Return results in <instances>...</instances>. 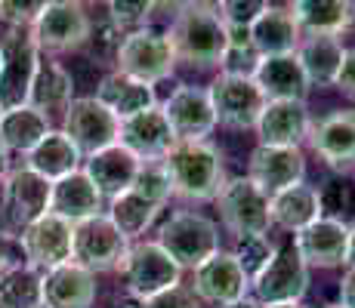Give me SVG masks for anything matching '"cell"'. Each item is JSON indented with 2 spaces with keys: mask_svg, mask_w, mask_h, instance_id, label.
<instances>
[{
  "mask_svg": "<svg viewBox=\"0 0 355 308\" xmlns=\"http://www.w3.org/2000/svg\"><path fill=\"white\" fill-rule=\"evenodd\" d=\"M167 40L176 62L192 68H216L229 50V34L220 10L207 3H180L170 19Z\"/></svg>",
  "mask_w": 355,
  "mask_h": 308,
  "instance_id": "obj_1",
  "label": "cell"
},
{
  "mask_svg": "<svg viewBox=\"0 0 355 308\" xmlns=\"http://www.w3.org/2000/svg\"><path fill=\"white\" fill-rule=\"evenodd\" d=\"M170 191L186 201H214L226 185L223 154L210 142H176L161 161Z\"/></svg>",
  "mask_w": 355,
  "mask_h": 308,
  "instance_id": "obj_2",
  "label": "cell"
},
{
  "mask_svg": "<svg viewBox=\"0 0 355 308\" xmlns=\"http://www.w3.org/2000/svg\"><path fill=\"white\" fill-rule=\"evenodd\" d=\"M155 244H158L180 269L195 271V269H201L210 256L220 253V228H216L214 219L180 210V213H173L170 219H164Z\"/></svg>",
  "mask_w": 355,
  "mask_h": 308,
  "instance_id": "obj_3",
  "label": "cell"
},
{
  "mask_svg": "<svg viewBox=\"0 0 355 308\" xmlns=\"http://www.w3.org/2000/svg\"><path fill=\"white\" fill-rule=\"evenodd\" d=\"M176 53L170 46L167 34L155 28L133 31L121 40L118 53H114V71L127 74V78L139 80V84H161L173 74Z\"/></svg>",
  "mask_w": 355,
  "mask_h": 308,
  "instance_id": "obj_4",
  "label": "cell"
},
{
  "mask_svg": "<svg viewBox=\"0 0 355 308\" xmlns=\"http://www.w3.org/2000/svg\"><path fill=\"white\" fill-rule=\"evenodd\" d=\"M118 271L124 275L127 293L133 299H139V302H148V299L180 287L182 278V269L155 241L130 246Z\"/></svg>",
  "mask_w": 355,
  "mask_h": 308,
  "instance_id": "obj_5",
  "label": "cell"
},
{
  "mask_svg": "<svg viewBox=\"0 0 355 308\" xmlns=\"http://www.w3.org/2000/svg\"><path fill=\"white\" fill-rule=\"evenodd\" d=\"M3 50V71H0V108L28 105L34 74L40 65V50L31 37V28H10L0 40Z\"/></svg>",
  "mask_w": 355,
  "mask_h": 308,
  "instance_id": "obj_6",
  "label": "cell"
},
{
  "mask_svg": "<svg viewBox=\"0 0 355 308\" xmlns=\"http://www.w3.org/2000/svg\"><path fill=\"white\" fill-rule=\"evenodd\" d=\"M62 133L74 142L80 157H93L118 145L121 120L108 111L96 96H78L62 111Z\"/></svg>",
  "mask_w": 355,
  "mask_h": 308,
  "instance_id": "obj_7",
  "label": "cell"
},
{
  "mask_svg": "<svg viewBox=\"0 0 355 308\" xmlns=\"http://www.w3.org/2000/svg\"><path fill=\"white\" fill-rule=\"evenodd\" d=\"M250 290L257 296L254 302H259L263 308L300 302L306 296V290H309V265L300 259L293 241L284 246H275L272 262L250 280Z\"/></svg>",
  "mask_w": 355,
  "mask_h": 308,
  "instance_id": "obj_8",
  "label": "cell"
},
{
  "mask_svg": "<svg viewBox=\"0 0 355 308\" xmlns=\"http://www.w3.org/2000/svg\"><path fill=\"white\" fill-rule=\"evenodd\" d=\"M216 203H220L223 225H226L238 241H241V237H263L266 231L272 228L269 197H266L248 176L226 179L223 191L216 194Z\"/></svg>",
  "mask_w": 355,
  "mask_h": 308,
  "instance_id": "obj_9",
  "label": "cell"
},
{
  "mask_svg": "<svg viewBox=\"0 0 355 308\" xmlns=\"http://www.w3.org/2000/svg\"><path fill=\"white\" fill-rule=\"evenodd\" d=\"M90 31L93 22L87 16L84 3H74V0H50L37 16V22L31 25L34 44H37V50L46 53L78 50L90 40Z\"/></svg>",
  "mask_w": 355,
  "mask_h": 308,
  "instance_id": "obj_10",
  "label": "cell"
},
{
  "mask_svg": "<svg viewBox=\"0 0 355 308\" xmlns=\"http://www.w3.org/2000/svg\"><path fill=\"white\" fill-rule=\"evenodd\" d=\"M130 250V241L112 225L108 216H93L74 225V250L71 262H78L87 271H114L121 269Z\"/></svg>",
  "mask_w": 355,
  "mask_h": 308,
  "instance_id": "obj_11",
  "label": "cell"
},
{
  "mask_svg": "<svg viewBox=\"0 0 355 308\" xmlns=\"http://www.w3.org/2000/svg\"><path fill=\"white\" fill-rule=\"evenodd\" d=\"M210 105H214L216 123L232 129H257L259 114L266 108V96L259 93L254 78L244 74H220L207 87Z\"/></svg>",
  "mask_w": 355,
  "mask_h": 308,
  "instance_id": "obj_12",
  "label": "cell"
},
{
  "mask_svg": "<svg viewBox=\"0 0 355 308\" xmlns=\"http://www.w3.org/2000/svg\"><path fill=\"white\" fill-rule=\"evenodd\" d=\"M19 244H22L25 262H28L31 269H37L40 275H46V271L71 262L74 225L53 216V213H46V216H40L37 222H31L28 228H22Z\"/></svg>",
  "mask_w": 355,
  "mask_h": 308,
  "instance_id": "obj_13",
  "label": "cell"
},
{
  "mask_svg": "<svg viewBox=\"0 0 355 308\" xmlns=\"http://www.w3.org/2000/svg\"><path fill=\"white\" fill-rule=\"evenodd\" d=\"M250 280L238 265L235 253L220 250L216 256H210L201 269H195V287L192 293L198 302H210L216 308H232L248 299Z\"/></svg>",
  "mask_w": 355,
  "mask_h": 308,
  "instance_id": "obj_14",
  "label": "cell"
},
{
  "mask_svg": "<svg viewBox=\"0 0 355 308\" xmlns=\"http://www.w3.org/2000/svg\"><path fill=\"white\" fill-rule=\"evenodd\" d=\"M161 111L173 129L176 142H207V136L216 127L214 105H210V96L204 87H176L170 99L161 105Z\"/></svg>",
  "mask_w": 355,
  "mask_h": 308,
  "instance_id": "obj_15",
  "label": "cell"
},
{
  "mask_svg": "<svg viewBox=\"0 0 355 308\" xmlns=\"http://www.w3.org/2000/svg\"><path fill=\"white\" fill-rule=\"evenodd\" d=\"M50 191L53 182H46L44 176H37L28 167L10 170V176L3 179V201L0 210L10 219L12 228H28L31 222H37L40 216L50 213Z\"/></svg>",
  "mask_w": 355,
  "mask_h": 308,
  "instance_id": "obj_16",
  "label": "cell"
},
{
  "mask_svg": "<svg viewBox=\"0 0 355 308\" xmlns=\"http://www.w3.org/2000/svg\"><path fill=\"white\" fill-rule=\"evenodd\" d=\"M306 176V157L300 148H275V145H257L248 161V179L263 191L266 197H275L282 191L303 185Z\"/></svg>",
  "mask_w": 355,
  "mask_h": 308,
  "instance_id": "obj_17",
  "label": "cell"
},
{
  "mask_svg": "<svg viewBox=\"0 0 355 308\" xmlns=\"http://www.w3.org/2000/svg\"><path fill=\"white\" fill-rule=\"evenodd\" d=\"M118 142L133 152L142 163H161L167 152L176 145V136L170 129L167 118H164L161 105L148 108V111L136 114L130 120H121V136Z\"/></svg>",
  "mask_w": 355,
  "mask_h": 308,
  "instance_id": "obj_18",
  "label": "cell"
},
{
  "mask_svg": "<svg viewBox=\"0 0 355 308\" xmlns=\"http://www.w3.org/2000/svg\"><path fill=\"white\" fill-rule=\"evenodd\" d=\"M309 145L327 167H355V108H340V111H331L318 123H312Z\"/></svg>",
  "mask_w": 355,
  "mask_h": 308,
  "instance_id": "obj_19",
  "label": "cell"
},
{
  "mask_svg": "<svg viewBox=\"0 0 355 308\" xmlns=\"http://www.w3.org/2000/svg\"><path fill=\"white\" fill-rule=\"evenodd\" d=\"M346 241H349V225L340 219L322 216L312 222L309 228L293 235V246H297L300 259L315 269H337L346 262Z\"/></svg>",
  "mask_w": 355,
  "mask_h": 308,
  "instance_id": "obj_20",
  "label": "cell"
},
{
  "mask_svg": "<svg viewBox=\"0 0 355 308\" xmlns=\"http://www.w3.org/2000/svg\"><path fill=\"white\" fill-rule=\"evenodd\" d=\"M142 167H146V163H142L133 152H127L121 142L84 161L87 179L96 185L99 194L108 197V201L133 188L136 179H139V173H142Z\"/></svg>",
  "mask_w": 355,
  "mask_h": 308,
  "instance_id": "obj_21",
  "label": "cell"
},
{
  "mask_svg": "<svg viewBox=\"0 0 355 308\" xmlns=\"http://www.w3.org/2000/svg\"><path fill=\"white\" fill-rule=\"evenodd\" d=\"M309 129L312 118L306 102H266L257 123L259 145L275 148H300V142L309 139Z\"/></svg>",
  "mask_w": 355,
  "mask_h": 308,
  "instance_id": "obj_22",
  "label": "cell"
},
{
  "mask_svg": "<svg viewBox=\"0 0 355 308\" xmlns=\"http://www.w3.org/2000/svg\"><path fill=\"white\" fill-rule=\"evenodd\" d=\"M300 37H303V31H300L288 6H266L250 25V44H254L259 59L293 56L300 50Z\"/></svg>",
  "mask_w": 355,
  "mask_h": 308,
  "instance_id": "obj_23",
  "label": "cell"
},
{
  "mask_svg": "<svg viewBox=\"0 0 355 308\" xmlns=\"http://www.w3.org/2000/svg\"><path fill=\"white\" fill-rule=\"evenodd\" d=\"M44 308H93L96 302V275L65 262L44 275Z\"/></svg>",
  "mask_w": 355,
  "mask_h": 308,
  "instance_id": "obj_24",
  "label": "cell"
},
{
  "mask_svg": "<svg viewBox=\"0 0 355 308\" xmlns=\"http://www.w3.org/2000/svg\"><path fill=\"white\" fill-rule=\"evenodd\" d=\"M254 84L266 96V102H306V93H309V80H306L297 53L293 56L259 59Z\"/></svg>",
  "mask_w": 355,
  "mask_h": 308,
  "instance_id": "obj_25",
  "label": "cell"
},
{
  "mask_svg": "<svg viewBox=\"0 0 355 308\" xmlns=\"http://www.w3.org/2000/svg\"><path fill=\"white\" fill-rule=\"evenodd\" d=\"M50 213L65 219V222H71V225L102 213V194H99L96 185L87 179L84 170L65 176V179H59V182H53Z\"/></svg>",
  "mask_w": 355,
  "mask_h": 308,
  "instance_id": "obj_26",
  "label": "cell"
},
{
  "mask_svg": "<svg viewBox=\"0 0 355 308\" xmlns=\"http://www.w3.org/2000/svg\"><path fill=\"white\" fill-rule=\"evenodd\" d=\"M288 10L309 37H340L355 22V3L349 0H297Z\"/></svg>",
  "mask_w": 355,
  "mask_h": 308,
  "instance_id": "obj_27",
  "label": "cell"
},
{
  "mask_svg": "<svg viewBox=\"0 0 355 308\" xmlns=\"http://www.w3.org/2000/svg\"><path fill=\"white\" fill-rule=\"evenodd\" d=\"M269 216H272V225L297 235V231L309 228L312 222H318L324 216L322 191L312 188V185H293V188L282 191V194L269 197Z\"/></svg>",
  "mask_w": 355,
  "mask_h": 308,
  "instance_id": "obj_28",
  "label": "cell"
},
{
  "mask_svg": "<svg viewBox=\"0 0 355 308\" xmlns=\"http://www.w3.org/2000/svg\"><path fill=\"white\" fill-rule=\"evenodd\" d=\"M96 99L118 120H130V118H136V114H142V111H148V108L158 105V99H155V87L139 84V80L127 78V74H118V71L105 74V78L99 80Z\"/></svg>",
  "mask_w": 355,
  "mask_h": 308,
  "instance_id": "obj_29",
  "label": "cell"
},
{
  "mask_svg": "<svg viewBox=\"0 0 355 308\" xmlns=\"http://www.w3.org/2000/svg\"><path fill=\"white\" fill-rule=\"evenodd\" d=\"M25 157H28L25 167L34 170L37 176H44L46 182H59V179H65V176L78 173L80 161H84L80 152L74 148V142L68 139L62 129H50V133L44 136V142Z\"/></svg>",
  "mask_w": 355,
  "mask_h": 308,
  "instance_id": "obj_30",
  "label": "cell"
},
{
  "mask_svg": "<svg viewBox=\"0 0 355 308\" xmlns=\"http://www.w3.org/2000/svg\"><path fill=\"white\" fill-rule=\"evenodd\" d=\"M346 46L340 37H306L300 40L297 59L303 65V74L309 87H331L343 65Z\"/></svg>",
  "mask_w": 355,
  "mask_h": 308,
  "instance_id": "obj_31",
  "label": "cell"
},
{
  "mask_svg": "<svg viewBox=\"0 0 355 308\" xmlns=\"http://www.w3.org/2000/svg\"><path fill=\"white\" fill-rule=\"evenodd\" d=\"M50 133V118L40 114L37 108L22 105V108H10L0 118V145L6 152H19V154H31L34 148L44 142V136Z\"/></svg>",
  "mask_w": 355,
  "mask_h": 308,
  "instance_id": "obj_32",
  "label": "cell"
},
{
  "mask_svg": "<svg viewBox=\"0 0 355 308\" xmlns=\"http://www.w3.org/2000/svg\"><path fill=\"white\" fill-rule=\"evenodd\" d=\"M74 99V78L65 71L59 62H40L37 74H34L28 105L37 108L40 114L50 118V111H65Z\"/></svg>",
  "mask_w": 355,
  "mask_h": 308,
  "instance_id": "obj_33",
  "label": "cell"
},
{
  "mask_svg": "<svg viewBox=\"0 0 355 308\" xmlns=\"http://www.w3.org/2000/svg\"><path fill=\"white\" fill-rule=\"evenodd\" d=\"M161 210L164 207H161V203H155L152 197H146L142 191L130 188V191H124V194L112 197L105 216L112 219V225L127 237V241H133V237L146 235V231L152 228Z\"/></svg>",
  "mask_w": 355,
  "mask_h": 308,
  "instance_id": "obj_34",
  "label": "cell"
},
{
  "mask_svg": "<svg viewBox=\"0 0 355 308\" xmlns=\"http://www.w3.org/2000/svg\"><path fill=\"white\" fill-rule=\"evenodd\" d=\"M44 275L31 265L0 278V308H44Z\"/></svg>",
  "mask_w": 355,
  "mask_h": 308,
  "instance_id": "obj_35",
  "label": "cell"
},
{
  "mask_svg": "<svg viewBox=\"0 0 355 308\" xmlns=\"http://www.w3.org/2000/svg\"><path fill=\"white\" fill-rule=\"evenodd\" d=\"M152 19H155V3H148V0H136V3H130V0H112L108 3V22L124 37L133 31H142Z\"/></svg>",
  "mask_w": 355,
  "mask_h": 308,
  "instance_id": "obj_36",
  "label": "cell"
},
{
  "mask_svg": "<svg viewBox=\"0 0 355 308\" xmlns=\"http://www.w3.org/2000/svg\"><path fill=\"white\" fill-rule=\"evenodd\" d=\"M272 256H275V244L266 235L263 237H241L235 246V259H238V265H241V271L248 275V280H254L259 271L272 262Z\"/></svg>",
  "mask_w": 355,
  "mask_h": 308,
  "instance_id": "obj_37",
  "label": "cell"
},
{
  "mask_svg": "<svg viewBox=\"0 0 355 308\" xmlns=\"http://www.w3.org/2000/svg\"><path fill=\"white\" fill-rule=\"evenodd\" d=\"M44 6L46 0H0V22L10 28H31Z\"/></svg>",
  "mask_w": 355,
  "mask_h": 308,
  "instance_id": "obj_38",
  "label": "cell"
},
{
  "mask_svg": "<svg viewBox=\"0 0 355 308\" xmlns=\"http://www.w3.org/2000/svg\"><path fill=\"white\" fill-rule=\"evenodd\" d=\"M266 6L269 3H263V0H226V3H220L216 10H220V16L226 25H244V28H250L254 19L266 10Z\"/></svg>",
  "mask_w": 355,
  "mask_h": 308,
  "instance_id": "obj_39",
  "label": "cell"
},
{
  "mask_svg": "<svg viewBox=\"0 0 355 308\" xmlns=\"http://www.w3.org/2000/svg\"><path fill=\"white\" fill-rule=\"evenodd\" d=\"M25 262V253L22 244H19V235H10V231H0V278L10 275V271L22 269Z\"/></svg>",
  "mask_w": 355,
  "mask_h": 308,
  "instance_id": "obj_40",
  "label": "cell"
},
{
  "mask_svg": "<svg viewBox=\"0 0 355 308\" xmlns=\"http://www.w3.org/2000/svg\"><path fill=\"white\" fill-rule=\"evenodd\" d=\"M139 308H198V296L189 287H173V290L161 293V296L148 299V302H139Z\"/></svg>",
  "mask_w": 355,
  "mask_h": 308,
  "instance_id": "obj_41",
  "label": "cell"
},
{
  "mask_svg": "<svg viewBox=\"0 0 355 308\" xmlns=\"http://www.w3.org/2000/svg\"><path fill=\"white\" fill-rule=\"evenodd\" d=\"M334 87H337L340 93H346L349 99H355V46L346 50L343 65H340V74H337V80H334Z\"/></svg>",
  "mask_w": 355,
  "mask_h": 308,
  "instance_id": "obj_42",
  "label": "cell"
},
{
  "mask_svg": "<svg viewBox=\"0 0 355 308\" xmlns=\"http://www.w3.org/2000/svg\"><path fill=\"white\" fill-rule=\"evenodd\" d=\"M340 305H343V308H355V271L352 269L340 278Z\"/></svg>",
  "mask_w": 355,
  "mask_h": 308,
  "instance_id": "obj_43",
  "label": "cell"
},
{
  "mask_svg": "<svg viewBox=\"0 0 355 308\" xmlns=\"http://www.w3.org/2000/svg\"><path fill=\"white\" fill-rule=\"evenodd\" d=\"M355 271V225H349V241H346V262Z\"/></svg>",
  "mask_w": 355,
  "mask_h": 308,
  "instance_id": "obj_44",
  "label": "cell"
},
{
  "mask_svg": "<svg viewBox=\"0 0 355 308\" xmlns=\"http://www.w3.org/2000/svg\"><path fill=\"white\" fill-rule=\"evenodd\" d=\"M6 176H10V152L0 145V182H3Z\"/></svg>",
  "mask_w": 355,
  "mask_h": 308,
  "instance_id": "obj_45",
  "label": "cell"
},
{
  "mask_svg": "<svg viewBox=\"0 0 355 308\" xmlns=\"http://www.w3.org/2000/svg\"><path fill=\"white\" fill-rule=\"evenodd\" d=\"M232 308H263V305L254 302V299H244V302H238V305H232Z\"/></svg>",
  "mask_w": 355,
  "mask_h": 308,
  "instance_id": "obj_46",
  "label": "cell"
},
{
  "mask_svg": "<svg viewBox=\"0 0 355 308\" xmlns=\"http://www.w3.org/2000/svg\"><path fill=\"white\" fill-rule=\"evenodd\" d=\"M266 308H306V305H300V302H288V305H266Z\"/></svg>",
  "mask_w": 355,
  "mask_h": 308,
  "instance_id": "obj_47",
  "label": "cell"
},
{
  "mask_svg": "<svg viewBox=\"0 0 355 308\" xmlns=\"http://www.w3.org/2000/svg\"><path fill=\"white\" fill-rule=\"evenodd\" d=\"M0 71H3V50H0Z\"/></svg>",
  "mask_w": 355,
  "mask_h": 308,
  "instance_id": "obj_48",
  "label": "cell"
},
{
  "mask_svg": "<svg viewBox=\"0 0 355 308\" xmlns=\"http://www.w3.org/2000/svg\"><path fill=\"white\" fill-rule=\"evenodd\" d=\"M324 308H343V305H324Z\"/></svg>",
  "mask_w": 355,
  "mask_h": 308,
  "instance_id": "obj_49",
  "label": "cell"
},
{
  "mask_svg": "<svg viewBox=\"0 0 355 308\" xmlns=\"http://www.w3.org/2000/svg\"><path fill=\"white\" fill-rule=\"evenodd\" d=\"M0 118H3V108H0Z\"/></svg>",
  "mask_w": 355,
  "mask_h": 308,
  "instance_id": "obj_50",
  "label": "cell"
}]
</instances>
